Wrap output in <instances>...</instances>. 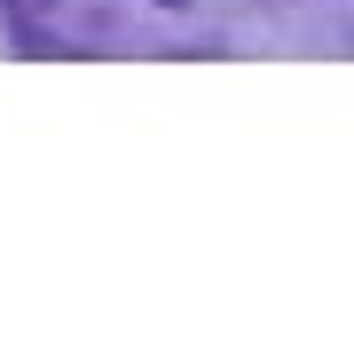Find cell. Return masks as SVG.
I'll list each match as a JSON object with an SVG mask.
<instances>
[]
</instances>
